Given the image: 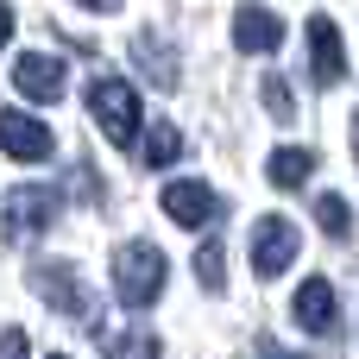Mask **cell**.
<instances>
[{"mask_svg": "<svg viewBox=\"0 0 359 359\" xmlns=\"http://www.w3.org/2000/svg\"><path fill=\"white\" fill-rule=\"evenodd\" d=\"M164 278H170V265H164V252L151 240H126L114 252V297L126 309H151L164 297Z\"/></svg>", "mask_w": 359, "mask_h": 359, "instance_id": "1", "label": "cell"}, {"mask_svg": "<svg viewBox=\"0 0 359 359\" xmlns=\"http://www.w3.org/2000/svg\"><path fill=\"white\" fill-rule=\"evenodd\" d=\"M88 114L114 145H139V88L120 76H95L88 82Z\"/></svg>", "mask_w": 359, "mask_h": 359, "instance_id": "2", "label": "cell"}, {"mask_svg": "<svg viewBox=\"0 0 359 359\" xmlns=\"http://www.w3.org/2000/svg\"><path fill=\"white\" fill-rule=\"evenodd\" d=\"M50 221H57V189H38V183L6 189V202H0V240H6V246L38 240Z\"/></svg>", "mask_w": 359, "mask_h": 359, "instance_id": "3", "label": "cell"}, {"mask_svg": "<svg viewBox=\"0 0 359 359\" xmlns=\"http://www.w3.org/2000/svg\"><path fill=\"white\" fill-rule=\"evenodd\" d=\"M303 252V233L284 221V215H259L252 221V271L259 278H284Z\"/></svg>", "mask_w": 359, "mask_h": 359, "instance_id": "4", "label": "cell"}, {"mask_svg": "<svg viewBox=\"0 0 359 359\" xmlns=\"http://www.w3.org/2000/svg\"><path fill=\"white\" fill-rule=\"evenodd\" d=\"M0 151L13 164H44V158H57V133L19 107H0Z\"/></svg>", "mask_w": 359, "mask_h": 359, "instance_id": "5", "label": "cell"}, {"mask_svg": "<svg viewBox=\"0 0 359 359\" xmlns=\"http://www.w3.org/2000/svg\"><path fill=\"white\" fill-rule=\"evenodd\" d=\"M164 215H170L177 227H208V221L221 215V196H215L202 177H177V183H164Z\"/></svg>", "mask_w": 359, "mask_h": 359, "instance_id": "6", "label": "cell"}, {"mask_svg": "<svg viewBox=\"0 0 359 359\" xmlns=\"http://www.w3.org/2000/svg\"><path fill=\"white\" fill-rule=\"evenodd\" d=\"M309 69H316L322 88H334V82L347 76V44H341V25H334L328 13L309 19Z\"/></svg>", "mask_w": 359, "mask_h": 359, "instance_id": "7", "label": "cell"}, {"mask_svg": "<svg viewBox=\"0 0 359 359\" xmlns=\"http://www.w3.org/2000/svg\"><path fill=\"white\" fill-rule=\"evenodd\" d=\"M133 63H139L145 88H177V76H183L177 44H170L164 32H139V38H133Z\"/></svg>", "mask_w": 359, "mask_h": 359, "instance_id": "8", "label": "cell"}, {"mask_svg": "<svg viewBox=\"0 0 359 359\" xmlns=\"http://www.w3.org/2000/svg\"><path fill=\"white\" fill-rule=\"evenodd\" d=\"M13 88L25 101H63V57H44V50H25L13 63Z\"/></svg>", "mask_w": 359, "mask_h": 359, "instance_id": "9", "label": "cell"}, {"mask_svg": "<svg viewBox=\"0 0 359 359\" xmlns=\"http://www.w3.org/2000/svg\"><path fill=\"white\" fill-rule=\"evenodd\" d=\"M233 44L252 50V57H271V50L284 44V19H278L271 6H240V13H233Z\"/></svg>", "mask_w": 359, "mask_h": 359, "instance_id": "10", "label": "cell"}, {"mask_svg": "<svg viewBox=\"0 0 359 359\" xmlns=\"http://www.w3.org/2000/svg\"><path fill=\"white\" fill-rule=\"evenodd\" d=\"M290 316H297V328L328 334V328H334V284H328V278H303L297 297H290Z\"/></svg>", "mask_w": 359, "mask_h": 359, "instance_id": "11", "label": "cell"}, {"mask_svg": "<svg viewBox=\"0 0 359 359\" xmlns=\"http://www.w3.org/2000/svg\"><path fill=\"white\" fill-rule=\"evenodd\" d=\"M32 284H38V290H44V303H50V309H63V316H82V309H88V303L76 297V271H69V265H38V271H32Z\"/></svg>", "mask_w": 359, "mask_h": 359, "instance_id": "12", "label": "cell"}, {"mask_svg": "<svg viewBox=\"0 0 359 359\" xmlns=\"http://www.w3.org/2000/svg\"><path fill=\"white\" fill-rule=\"evenodd\" d=\"M265 177H271L278 189H303V183L316 177V151H303V145H278L271 164H265Z\"/></svg>", "mask_w": 359, "mask_h": 359, "instance_id": "13", "label": "cell"}, {"mask_svg": "<svg viewBox=\"0 0 359 359\" xmlns=\"http://www.w3.org/2000/svg\"><path fill=\"white\" fill-rule=\"evenodd\" d=\"M95 347L114 353V359H164L151 334H126V328H114V322H101V341H95Z\"/></svg>", "mask_w": 359, "mask_h": 359, "instance_id": "14", "label": "cell"}, {"mask_svg": "<svg viewBox=\"0 0 359 359\" xmlns=\"http://www.w3.org/2000/svg\"><path fill=\"white\" fill-rule=\"evenodd\" d=\"M177 158H183V133H177L170 120H151V126H145V164H151V170H170Z\"/></svg>", "mask_w": 359, "mask_h": 359, "instance_id": "15", "label": "cell"}, {"mask_svg": "<svg viewBox=\"0 0 359 359\" xmlns=\"http://www.w3.org/2000/svg\"><path fill=\"white\" fill-rule=\"evenodd\" d=\"M196 278H202V290H221V278H227V252H221V240H202V252H196Z\"/></svg>", "mask_w": 359, "mask_h": 359, "instance_id": "16", "label": "cell"}, {"mask_svg": "<svg viewBox=\"0 0 359 359\" xmlns=\"http://www.w3.org/2000/svg\"><path fill=\"white\" fill-rule=\"evenodd\" d=\"M316 221H322L334 240H341V233H353V208H347L341 196H316Z\"/></svg>", "mask_w": 359, "mask_h": 359, "instance_id": "17", "label": "cell"}, {"mask_svg": "<svg viewBox=\"0 0 359 359\" xmlns=\"http://www.w3.org/2000/svg\"><path fill=\"white\" fill-rule=\"evenodd\" d=\"M259 95H265V114H271V120H290V114H297V101H290V82H284V76H265V82H259Z\"/></svg>", "mask_w": 359, "mask_h": 359, "instance_id": "18", "label": "cell"}, {"mask_svg": "<svg viewBox=\"0 0 359 359\" xmlns=\"http://www.w3.org/2000/svg\"><path fill=\"white\" fill-rule=\"evenodd\" d=\"M25 353H32L25 328H6V334H0V359H25Z\"/></svg>", "mask_w": 359, "mask_h": 359, "instance_id": "19", "label": "cell"}, {"mask_svg": "<svg viewBox=\"0 0 359 359\" xmlns=\"http://www.w3.org/2000/svg\"><path fill=\"white\" fill-rule=\"evenodd\" d=\"M76 6H88V13H120L126 0H76Z\"/></svg>", "mask_w": 359, "mask_h": 359, "instance_id": "20", "label": "cell"}, {"mask_svg": "<svg viewBox=\"0 0 359 359\" xmlns=\"http://www.w3.org/2000/svg\"><path fill=\"white\" fill-rule=\"evenodd\" d=\"M6 38H13V6L0 0V50H6Z\"/></svg>", "mask_w": 359, "mask_h": 359, "instance_id": "21", "label": "cell"}, {"mask_svg": "<svg viewBox=\"0 0 359 359\" xmlns=\"http://www.w3.org/2000/svg\"><path fill=\"white\" fill-rule=\"evenodd\" d=\"M259 353H265V359H297V353H278V347H271V341H259Z\"/></svg>", "mask_w": 359, "mask_h": 359, "instance_id": "22", "label": "cell"}, {"mask_svg": "<svg viewBox=\"0 0 359 359\" xmlns=\"http://www.w3.org/2000/svg\"><path fill=\"white\" fill-rule=\"evenodd\" d=\"M353 151H359V120H353Z\"/></svg>", "mask_w": 359, "mask_h": 359, "instance_id": "23", "label": "cell"}, {"mask_svg": "<svg viewBox=\"0 0 359 359\" xmlns=\"http://www.w3.org/2000/svg\"><path fill=\"white\" fill-rule=\"evenodd\" d=\"M50 359H63V353H50Z\"/></svg>", "mask_w": 359, "mask_h": 359, "instance_id": "24", "label": "cell"}]
</instances>
